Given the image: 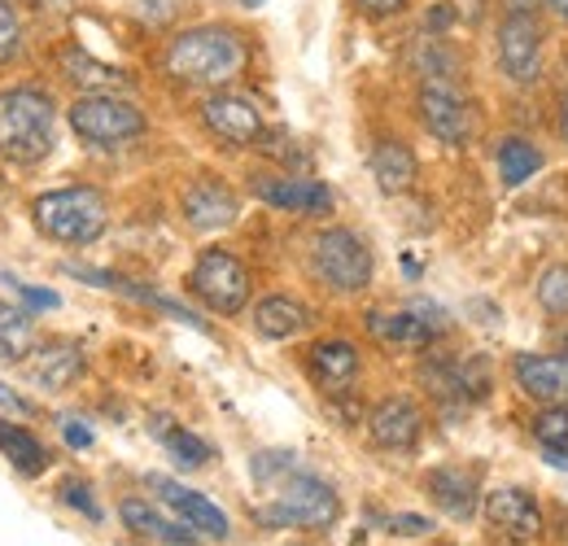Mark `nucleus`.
I'll list each match as a JSON object with an SVG mask.
<instances>
[{"mask_svg": "<svg viewBox=\"0 0 568 546\" xmlns=\"http://www.w3.org/2000/svg\"><path fill=\"white\" fill-rule=\"evenodd\" d=\"M245 62H250V49L241 31L223 22H202V27L180 31L162 53L166 74L189 88H223L245 70Z\"/></svg>", "mask_w": 568, "mask_h": 546, "instance_id": "obj_1", "label": "nucleus"}, {"mask_svg": "<svg viewBox=\"0 0 568 546\" xmlns=\"http://www.w3.org/2000/svg\"><path fill=\"white\" fill-rule=\"evenodd\" d=\"M58 144V105L44 88L18 83L0 92V158L36 166Z\"/></svg>", "mask_w": 568, "mask_h": 546, "instance_id": "obj_2", "label": "nucleus"}, {"mask_svg": "<svg viewBox=\"0 0 568 546\" xmlns=\"http://www.w3.org/2000/svg\"><path fill=\"white\" fill-rule=\"evenodd\" d=\"M263 529H306V534H324L342 520V498L337 489L315 473L293 468L288 477L276 481V498L267 507L254 512Z\"/></svg>", "mask_w": 568, "mask_h": 546, "instance_id": "obj_3", "label": "nucleus"}, {"mask_svg": "<svg viewBox=\"0 0 568 546\" xmlns=\"http://www.w3.org/2000/svg\"><path fill=\"white\" fill-rule=\"evenodd\" d=\"M31 219H36V228L49 241L79 250V245H92V241L105 236V228H110V202L92 184H67V189H53V193L36 198Z\"/></svg>", "mask_w": 568, "mask_h": 546, "instance_id": "obj_4", "label": "nucleus"}, {"mask_svg": "<svg viewBox=\"0 0 568 546\" xmlns=\"http://www.w3.org/2000/svg\"><path fill=\"white\" fill-rule=\"evenodd\" d=\"M311 272L320 284H328L333 293H363L376 275L367 241L351 228H324L311 241Z\"/></svg>", "mask_w": 568, "mask_h": 546, "instance_id": "obj_5", "label": "nucleus"}, {"mask_svg": "<svg viewBox=\"0 0 568 546\" xmlns=\"http://www.w3.org/2000/svg\"><path fill=\"white\" fill-rule=\"evenodd\" d=\"M71 128L79 140L97 144V149H119L144 136V114L136 101L119 97V92H83L71 105Z\"/></svg>", "mask_w": 568, "mask_h": 546, "instance_id": "obj_6", "label": "nucleus"}, {"mask_svg": "<svg viewBox=\"0 0 568 546\" xmlns=\"http://www.w3.org/2000/svg\"><path fill=\"white\" fill-rule=\"evenodd\" d=\"M189 289L214 315H241L250 306V272L227 250H206L189 272Z\"/></svg>", "mask_w": 568, "mask_h": 546, "instance_id": "obj_7", "label": "nucleus"}, {"mask_svg": "<svg viewBox=\"0 0 568 546\" xmlns=\"http://www.w3.org/2000/svg\"><path fill=\"white\" fill-rule=\"evenodd\" d=\"M367 333L376 342L394 345V350H425L446 333V315L428 302H416L407 311H372L367 315Z\"/></svg>", "mask_w": 568, "mask_h": 546, "instance_id": "obj_8", "label": "nucleus"}, {"mask_svg": "<svg viewBox=\"0 0 568 546\" xmlns=\"http://www.w3.org/2000/svg\"><path fill=\"white\" fill-rule=\"evenodd\" d=\"M498 67L511 83H534L542 74V27L529 13H507L498 27Z\"/></svg>", "mask_w": 568, "mask_h": 546, "instance_id": "obj_9", "label": "nucleus"}, {"mask_svg": "<svg viewBox=\"0 0 568 546\" xmlns=\"http://www.w3.org/2000/svg\"><path fill=\"white\" fill-rule=\"evenodd\" d=\"M202 123L227 144H263L267 140L263 110L241 92H211L202 101Z\"/></svg>", "mask_w": 568, "mask_h": 546, "instance_id": "obj_10", "label": "nucleus"}, {"mask_svg": "<svg viewBox=\"0 0 568 546\" xmlns=\"http://www.w3.org/2000/svg\"><path fill=\"white\" fill-rule=\"evenodd\" d=\"M420 123L442 144H468L473 140L468 101L455 92V83H442V79H425V88H420Z\"/></svg>", "mask_w": 568, "mask_h": 546, "instance_id": "obj_11", "label": "nucleus"}, {"mask_svg": "<svg viewBox=\"0 0 568 546\" xmlns=\"http://www.w3.org/2000/svg\"><path fill=\"white\" fill-rule=\"evenodd\" d=\"M149 485L158 489V498L189 525V529H197L202 538H211V543H223L227 534H232V525H227V512L223 507H214L206 494H197V489H189V485H180V481H166V477H149Z\"/></svg>", "mask_w": 568, "mask_h": 546, "instance_id": "obj_12", "label": "nucleus"}, {"mask_svg": "<svg viewBox=\"0 0 568 546\" xmlns=\"http://www.w3.org/2000/svg\"><path fill=\"white\" fill-rule=\"evenodd\" d=\"M180 210H184V223H189L193 232H223V228L236 223L241 202H236V193H232L223 180L202 175V180H193V184L184 189Z\"/></svg>", "mask_w": 568, "mask_h": 546, "instance_id": "obj_13", "label": "nucleus"}, {"mask_svg": "<svg viewBox=\"0 0 568 546\" xmlns=\"http://www.w3.org/2000/svg\"><path fill=\"white\" fill-rule=\"evenodd\" d=\"M511 376L534 403L568 407V354H516Z\"/></svg>", "mask_w": 568, "mask_h": 546, "instance_id": "obj_14", "label": "nucleus"}, {"mask_svg": "<svg viewBox=\"0 0 568 546\" xmlns=\"http://www.w3.org/2000/svg\"><path fill=\"white\" fill-rule=\"evenodd\" d=\"M367 433L381 451H412L425 433V415L412 398L394 394V398H381L372 415H367Z\"/></svg>", "mask_w": 568, "mask_h": 546, "instance_id": "obj_15", "label": "nucleus"}, {"mask_svg": "<svg viewBox=\"0 0 568 546\" xmlns=\"http://www.w3.org/2000/svg\"><path fill=\"white\" fill-rule=\"evenodd\" d=\"M22 363H27V381H31V385H40V390H49V394L71 390L74 381L88 372V358H83V350H79L74 342L36 345Z\"/></svg>", "mask_w": 568, "mask_h": 546, "instance_id": "obj_16", "label": "nucleus"}, {"mask_svg": "<svg viewBox=\"0 0 568 546\" xmlns=\"http://www.w3.org/2000/svg\"><path fill=\"white\" fill-rule=\"evenodd\" d=\"M486 520L495 525L498 534L525 543V538H538V529H542V507H538V498H534L529 489L503 485V489H490V494H486Z\"/></svg>", "mask_w": 568, "mask_h": 546, "instance_id": "obj_17", "label": "nucleus"}, {"mask_svg": "<svg viewBox=\"0 0 568 546\" xmlns=\"http://www.w3.org/2000/svg\"><path fill=\"white\" fill-rule=\"evenodd\" d=\"M119 520H123L128 534L141 538V543L202 546V534H197V529H189L184 520H166V516H162L153 503H144V498H123V503H119Z\"/></svg>", "mask_w": 568, "mask_h": 546, "instance_id": "obj_18", "label": "nucleus"}, {"mask_svg": "<svg viewBox=\"0 0 568 546\" xmlns=\"http://www.w3.org/2000/svg\"><path fill=\"white\" fill-rule=\"evenodd\" d=\"M254 198L267 202L272 210L284 214H328L333 210V189L320 180H293V175H276V180H254Z\"/></svg>", "mask_w": 568, "mask_h": 546, "instance_id": "obj_19", "label": "nucleus"}, {"mask_svg": "<svg viewBox=\"0 0 568 546\" xmlns=\"http://www.w3.org/2000/svg\"><path fill=\"white\" fill-rule=\"evenodd\" d=\"M358 367H363L358 350L351 342H342V337H333V342H315L311 345V354H306V372H311V381H315L320 390H328V394L351 390V385L358 381Z\"/></svg>", "mask_w": 568, "mask_h": 546, "instance_id": "obj_20", "label": "nucleus"}, {"mask_svg": "<svg viewBox=\"0 0 568 546\" xmlns=\"http://www.w3.org/2000/svg\"><path fill=\"white\" fill-rule=\"evenodd\" d=\"M428 498L450 516V520H473L477 512V477L464 468H433L425 477Z\"/></svg>", "mask_w": 568, "mask_h": 546, "instance_id": "obj_21", "label": "nucleus"}, {"mask_svg": "<svg viewBox=\"0 0 568 546\" xmlns=\"http://www.w3.org/2000/svg\"><path fill=\"white\" fill-rule=\"evenodd\" d=\"M306 324H311V311L288 293H267L254 306V333L267 342H288V337L306 333Z\"/></svg>", "mask_w": 568, "mask_h": 546, "instance_id": "obj_22", "label": "nucleus"}, {"mask_svg": "<svg viewBox=\"0 0 568 546\" xmlns=\"http://www.w3.org/2000/svg\"><path fill=\"white\" fill-rule=\"evenodd\" d=\"M0 455L13 464V473L27 481L44 477L53 455L44 451V442L27 428V424H13V419H0Z\"/></svg>", "mask_w": 568, "mask_h": 546, "instance_id": "obj_23", "label": "nucleus"}, {"mask_svg": "<svg viewBox=\"0 0 568 546\" xmlns=\"http://www.w3.org/2000/svg\"><path fill=\"white\" fill-rule=\"evenodd\" d=\"M416 171H420L416 166V153L403 140H381L372 149V180H376L381 193H389V198L407 193L416 184Z\"/></svg>", "mask_w": 568, "mask_h": 546, "instance_id": "obj_24", "label": "nucleus"}, {"mask_svg": "<svg viewBox=\"0 0 568 546\" xmlns=\"http://www.w3.org/2000/svg\"><path fill=\"white\" fill-rule=\"evenodd\" d=\"M149 433L162 442V451L171 455V464H175V468H189V473H197V468H206V464L214 459L211 442H202L197 433H189V428L171 424V415H153Z\"/></svg>", "mask_w": 568, "mask_h": 546, "instance_id": "obj_25", "label": "nucleus"}, {"mask_svg": "<svg viewBox=\"0 0 568 546\" xmlns=\"http://www.w3.org/2000/svg\"><path fill=\"white\" fill-rule=\"evenodd\" d=\"M58 67H62V74L71 79L74 88H83V92H114V88H128V74H123V70L97 62V58L83 53V49H62V53H58Z\"/></svg>", "mask_w": 568, "mask_h": 546, "instance_id": "obj_26", "label": "nucleus"}, {"mask_svg": "<svg viewBox=\"0 0 568 546\" xmlns=\"http://www.w3.org/2000/svg\"><path fill=\"white\" fill-rule=\"evenodd\" d=\"M36 350V320L27 306L0 302V358L4 363H22Z\"/></svg>", "mask_w": 568, "mask_h": 546, "instance_id": "obj_27", "label": "nucleus"}, {"mask_svg": "<svg viewBox=\"0 0 568 546\" xmlns=\"http://www.w3.org/2000/svg\"><path fill=\"white\" fill-rule=\"evenodd\" d=\"M538 171H542V153H538V144H529V140H520V136L503 140V149H498V175H503L507 189L534 180Z\"/></svg>", "mask_w": 568, "mask_h": 546, "instance_id": "obj_28", "label": "nucleus"}, {"mask_svg": "<svg viewBox=\"0 0 568 546\" xmlns=\"http://www.w3.org/2000/svg\"><path fill=\"white\" fill-rule=\"evenodd\" d=\"M534 437L542 451L568 455V407H542L534 415Z\"/></svg>", "mask_w": 568, "mask_h": 546, "instance_id": "obj_29", "label": "nucleus"}, {"mask_svg": "<svg viewBox=\"0 0 568 546\" xmlns=\"http://www.w3.org/2000/svg\"><path fill=\"white\" fill-rule=\"evenodd\" d=\"M538 306L547 315H568V267L556 263L538 275Z\"/></svg>", "mask_w": 568, "mask_h": 546, "instance_id": "obj_30", "label": "nucleus"}, {"mask_svg": "<svg viewBox=\"0 0 568 546\" xmlns=\"http://www.w3.org/2000/svg\"><path fill=\"white\" fill-rule=\"evenodd\" d=\"M58 494H62V503H67V507H74L79 516H88L92 525H101V520H105V512H101V503L92 498V485H88V481H79V477L62 481V489H58Z\"/></svg>", "mask_w": 568, "mask_h": 546, "instance_id": "obj_31", "label": "nucleus"}, {"mask_svg": "<svg viewBox=\"0 0 568 546\" xmlns=\"http://www.w3.org/2000/svg\"><path fill=\"white\" fill-rule=\"evenodd\" d=\"M22 49V22H18V9L9 0H0V67H9Z\"/></svg>", "mask_w": 568, "mask_h": 546, "instance_id": "obj_32", "label": "nucleus"}, {"mask_svg": "<svg viewBox=\"0 0 568 546\" xmlns=\"http://www.w3.org/2000/svg\"><path fill=\"white\" fill-rule=\"evenodd\" d=\"M0 280L22 297L27 311H58V306H62V297H58L53 289H36V284H27V280H18V275H0Z\"/></svg>", "mask_w": 568, "mask_h": 546, "instance_id": "obj_33", "label": "nucleus"}, {"mask_svg": "<svg viewBox=\"0 0 568 546\" xmlns=\"http://www.w3.org/2000/svg\"><path fill=\"white\" fill-rule=\"evenodd\" d=\"M293 468H297L293 451H263V455H254V481H263V485H267V481L276 485V481L288 477Z\"/></svg>", "mask_w": 568, "mask_h": 546, "instance_id": "obj_34", "label": "nucleus"}, {"mask_svg": "<svg viewBox=\"0 0 568 546\" xmlns=\"http://www.w3.org/2000/svg\"><path fill=\"white\" fill-rule=\"evenodd\" d=\"M62 437H67V446L71 451H88L97 437H92V428L79 419V415H62Z\"/></svg>", "mask_w": 568, "mask_h": 546, "instance_id": "obj_35", "label": "nucleus"}, {"mask_svg": "<svg viewBox=\"0 0 568 546\" xmlns=\"http://www.w3.org/2000/svg\"><path fill=\"white\" fill-rule=\"evenodd\" d=\"M389 529L398 538H425V534H433V520H425V516H394Z\"/></svg>", "mask_w": 568, "mask_h": 546, "instance_id": "obj_36", "label": "nucleus"}, {"mask_svg": "<svg viewBox=\"0 0 568 546\" xmlns=\"http://www.w3.org/2000/svg\"><path fill=\"white\" fill-rule=\"evenodd\" d=\"M0 411H4V415H22V419H31V415H36V407H31L13 385H4V381H0Z\"/></svg>", "mask_w": 568, "mask_h": 546, "instance_id": "obj_37", "label": "nucleus"}, {"mask_svg": "<svg viewBox=\"0 0 568 546\" xmlns=\"http://www.w3.org/2000/svg\"><path fill=\"white\" fill-rule=\"evenodd\" d=\"M407 0H358V9L363 13H372V18H389V13H398Z\"/></svg>", "mask_w": 568, "mask_h": 546, "instance_id": "obj_38", "label": "nucleus"}, {"mask_svg": "<svg viewBox=\"0 0 568 546\" xmlns=\"http://www.w3.org/2000/svg\"><path fill=\"white\" fill-rule=\"evenodd\" d=\"M542 4H547L556 18H565V22H568V0H542Z\"/></svg>", "mask_w": 568, "mask_h": 546, "instance_id": "obj_39", "label": "nucleus"}, {"mask_svg": "<svg viewBox=\"0 0 568 546\" xmlns=\"http://www.w3.org/2000/svg\"><path fill=\"white\" fill-rule=\"evenodd\" d=\"M560 136L568 140V92H565V101H560Z\"/></svg>", "mask_w": 568, "mask_h": 546, "instance_id": "obj_40", "label": "nucleus"}, {"mask_svg": "<svg viewBox=\"0 0 568 546\" xmlns=\"http://www.w3.org/2000/svg\"><path fill=\"white\" fill-rule=\"evenodd\" d=\"M241 4H245V9H258V4H263V0H241Z\"/></svg>", "mask_w": 568, "mask_h": 546, "instance_id": "obj_41", "label": "nucleus"}, {"mask_svg": "<svg viewBox=\"0 0 568 546\" xmlns=\"http://www.w3.org/2000/svg\"><path fill=\"white\" fill-rule=\"evenodd\" d=\"M565 354H568V333H565Z\"/></svg>", "mask_w": 568, "mask_h": 546, "instance_id": "obj_42", "label": "nucleus"}, {"mask_svg": "<svg viewBox=\"0 0 568 546\" xmlns=\"http://www.w3.org/2000/svg\"><path fill=\"white\" fill-rule=\"evenodd\" d=\"M36 4H49V0H36Z\"/></svg>", "mask_w": 568, "mask_h": 546, "instance_id": "obj_43", "label": "nucleus"}]
</instances>
